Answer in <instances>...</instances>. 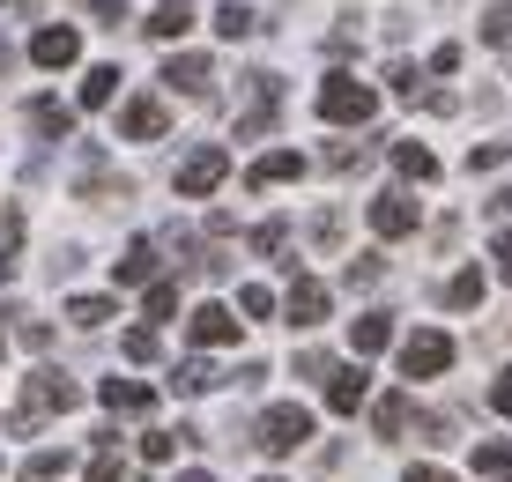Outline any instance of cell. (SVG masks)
Listing matches in <instances>:
<instances>
[{
    "instance_id": "cell-32",
    "label": "cell",
    "mask_w": 512,
    "mask_h": 482,
    "mask_svg": "<svg viewBox=\"0 0 512 482\" xmlns=\"http://www.w3.org/2000/svg\"><path fill=\"white\" fill-rule=\"evenodd\" d=\"M179 312V282H149V319H171Z\"/></svg>"
},
{
    "instance_id": "cell-28",
    "label": "cell",
    "mask_w": 512,
    "mask_h": 482,
    "mask_svg": "<svg viewBox=\"0 0 512 482\" xmlns=\"http://www.w3.org/2000/svg\"><path fill=\"white\" fill-rule=\"evenodd\" d=\"M119 349H127V364H156V349H164V342H156V327H134Z\"/></svg>"
},
{
    "instance_id": "cell-27",
    "label": "cell",
    "mask_w": 512,
    "mask_h": 482,
    "mask_svg": "<svg viewBox=\"0 0 512 482\" xmlns=\"http://www.w3.org/2000/svg\"><path fill=\"white\" fill-rule=\"evenodd\" d=\"M67 319H75V327H104V319H112V297H75Z\"/></svg>"
},
{
    "instance_id": "cell-43",
    "label": "cell",
    "mask_w": 512,
    "mask_h": 482,
    "mask_svg": "<svg viewBox=\"0 0 512 482\" xmlns=\"http://www.w3.org/2000/svg\"><path fill=\"white\" fill-rule=\"evenodd\" d=\"M268 482H275V475H268Z\"/></svg>"
},
{
    "instance_id": "cell-13",
    "label": "cell",
    "mask_w": 512,
    "mask_h": 482,
    "mask_svg": "<svg viewBox=\"0 0 512 482\" xmlns=\"http://www.w3.org/2000/svg\"><path fill=\"white\" fill-rule=\"evenodd\" d=\"M297 171H305V156H297V149H268L253 171H245V186H253V193H260V186H290Z\"/></svg>"
},
{
    "instance_id": "cell-2",
    "label": "cell",
    "mask_w": 512,
    "mask_h": 482,
    "mask_svg": "<svg viewBox=\"0 0 512 482\" xmlns=\"http://www.w3.org/2000/svg\"><path fill=\"white\" fill-rule=\"evenodd\" d=\"M372 112H379L372 82H357V75H327L320 82V119H334V127H364Z\"/></svg>"
},
{
    "instance_id": "cell-29",
    "label": "cell",
    "mask_w": 512,
    "mask_h": 482,
    "mask_svg": "<svg viewBox=\"0 0 512 482\" xmlns=\"http://www.w3.org/2000/svg\"><path fill=\"white\" fill-rule=\"evenodd\" d=\"M379 275H386V260H379V253H357V260H349V290H372Z\"/></svg>"
},
{
    "instance_id": "cell-22",
    "label": "cell",
    "mask_w": 512,
    "mask_h": 482,
    "mask_svg": "<svg viewBox=\"0 0 512 482\" xmlns=\"http://www.w3.org/2000/svg\"><path fill=\"white\" fill-rule=\"evenodd\" d=\"M446 305H453V312H475V305H483V267H461V275L446 282Z\"/></svg>"
},
{
    "instance_id": "cell-1",
    "label": "cell",
    "mask_w": 512,
    "mask_h": 482,
    "mask_svg": "<svg viewBox=\"0 0 512 482\" xmlns=\"http://www.w3.org/2000/svg\"><path fill=\"white\" fill-rule=\"evenodd\" d=\"M82 401V386L75 379H60V371H30V386H23V401H15V416H8V431L15 438H30L45 423V408H75Z\"/></svg>"
},
{
    "instance_id": "cell-20",
    "label": "cell",
    "mask_w": 512,
    "mask_h": 482,
    "mask_svg": "<svg viewBox=\"0 0 512 482\" xmlns=\"http://www.w3.org/2000/svg\"><path fill=\"white\" fill-rule=\"evenodd\" d=\"M394 171H401V178H416V186H423V178H438V156L423 149V141H394Z\"/></svg>"
},
{
    "instance_id": "cell-21",
    "label": "cell",
    "mask_w": 512,
    "mask_h": 482,
    "mask_svg": "<svg viewBox=\"0 0 512 482\" xmlns=\"http://www.w3.org/2000/svg\"><path fill=\"white\" fill-rule=\"evenodd\" d=\"M119 282H127V290H134V282H156V245L149 238H134L127 253H119Z\"/></svg>"
},
{
    "instance_id": "cell-38",
    "label": "cell",
    "mask_w": 512,
    "mask_h": 482,
    "mask_svg": "<svg viewBox=\"0 0 512 482\" xmlns=\"http://www.w3.org/2000/svg\"><path fill=\"white\" fill-rule=\"evenodd\" d=\"M490 260H498V275L512 282V230H498V245H490Z\"/></svg>"
},
{
    "instance_id": "cell-3",
    "label": "cell",
    "mask_w": 512,
    "mask_h": 482,
    "mask_svg": "<svg viewBox=\"0 0 512 482\" xmlns=\"http://www.w3.org/2000/svg\"><path fill=\"white\" fill-rule=\"evenodd\" d=\"M223 178H231V149H223V141H201V149L179 164V201H208Z\"/></svg>"
},
{
    "instance_id": "cell-36",
    "label": "cell",
    "mask_w": 512,
    "mask_h": 482,
    "mask_svg": "<svg viewBox=\"0 0 512 482\" xmlns=\"http://www.w3.org/2000/svg\"><path fill=\"white\" fill-rule=\"evenodd\" d=\"M490 408H498V416H512V364L498 371V386H490Z\"/></svg>"
},
{
    "instance_id": "cell-8",
    "label": "cell",
    "mask_w": 512,
    "mask_h": 482,
    "mask_svg": "<svg viewBox=\"0 0 512 482\" xmlns=\"http://www.w3.org/2000/svg\"><path fill=\"white\" fill-rule=\"evenodd\" d=\"M186 334H193V342H201V349H223V342H238V319L223 312V305H193Z\"/></svg>"
},
{
    "instance_id": "cell-15",
    "label": "cell",
    "mask_w": 512,
    "mask_h": 482,
    "mask_svg": "<svg viewBox=\"0 0 512 482\" xmlns=\"http://www.w3.org/2000/svg\"><path fill=\"white\" fill-rule=\"evenodd\" d=\"M119 134H127V141H156V134H164V104H156V97H134L127 112H119Z\"/></svg>"
},
{
    "instance_id": "cell-41",
    "label": "cell",
    "mask_w": 512,
    "mask_h": 482,
    "mask_svg": "<svg viewBox=\"0 0 512 482\" xmlns=\"http://www.w3.org/2000/svg\"><path fill=\"white\" fill-rule=\"evenodd\" d=\"M8 275H15V260H8V253H0V282H8Z\"/></svg>"
},
{
    "instance_id": "cell-25",
    "label": "cell",
    "mask_w": 512,
    "mask_h": 482,
    "mask_svg": "<svg viewBox=\"0 0 512 482\" xmlns=\"http://www.w3.org/2000/svg\"><path fill=\"white\" fill-rule=\"evenodd\" d=\"M112 97H119V67H90V75H82V104L97 112V104H112Z\"/></svg>"
},
{
    "instance_id": "cell-4",
    "label": "cell",
    "mask_w": 512,
    "mask_h": 482,
    "mask_svg": "<svg viewBox=\"0 0 512 482\" xmlns=\"http://www.w3.org/2000/svg\"><path fill=\"white\" fill-rule=\"evenodd\" d=\"M297 445H312V416L297 401H275L260 416V453H297Z\"/></svg>"
},
{
    "instance_id": "cell-7",
    "label": "cell",
    "mask_w": 512,
    "mask_h": 482,
    "mask_svg": "<svg viewBox=\"0 0 512 482\" xmlns=\"http://www.w3.org/2000/svg\"><path fill=\"white\" fill-rule=\"evenodd\" d=\"M282 312H290V327H320V319H327V282L297 275V282H290V297H282Z\"/></svg>"
},
{
    "instance_id": "cell-26",
    "label": "cell",
    "mask_w": 512,
    "mask_h": 482,
    "mask_svg": "<svg viewBox=\"0 0 512 482\" xmlns=\"http://www.w3.org/2000/svg\"><path fill=\"white\" fill-rule=\"evenodd\" d=\"M216 30H223V38H245V30H253V8H245V0H223V8H216Z\"/></svg>"
},
{
    "instance_id": "cell-16",
    "label": "cell",
    "mask_w": 512,
    "mask_h": 482,
    "mask_svg": "<svg viewBox=\"0 0 512 482\" xmlns=\"http://www.w3.org/2000/svg\"><path fill=\"white\" fill-rule=\"evenodd\" d=\"M141 30H149L156 45H179L186 30H193V15H186V0H164V8H156V15H149V23H141Z\"/></svg>"
},
{
    "instance_id": "cell-19",
    "label": "cell",
    "mask_w": 512,
    "mask_h": 482,
    "mask_svg": "<svg viewBox=\"0 0 512 482\" xmlns=\"http://www.w3.org/2000/svg\"><path fill=\"white\" fill-rule=\"evenodd\" d=\"M409 416H416L409 394H379V408H372V431H379V438H401V431H409Z\"/></svg>"
},
{
    "instance_id": "cell-31",
    "label": "cell",
    "mask_w": 512,
    "mask_h": 482,
    "mask_svg": "<svg viewBox=\"0 0 512 482\" xmlns=\"http://www.w3.org/2000/svg\"><path fill=\"white\" fill-rule=\"evenodd\" d=\"M30 482H52V475H67V453H52V445H45V453H30V468H23Z\"/></svg>"
},
{
    "instance_id": "cell-9",
    "label": "cell",
    "mask_w": 512,
    "mask_h": 482,
    "mask_svg": "<svg viewBox=\"0 0 512 482\" xmlns=\"http://www.w3.org/2000/svg\"><path fill=\"white\" fill-rule=\"evenodd\" d=\"M372 230H379V238H409V230H416V201H409V193H379V201H372Z\"/></svg>"
},
{
    "instance_id": "cell-35",
    "label": "cell",
    "mask_w": 512,
    "mask_h": 482,
    "mask_svg": "<svg viewBox=\"0 0 512 482\" xmlns=\"http://www.w3.org/2000/svg\"><path fill=\"white\" fill-rule=\"evenodd\" d=\"M282 238H290L282 223H260V230H253V253H282Z\"/></svg>"
},
{
    "instance_id": "cell-24",
    "label": "cell",
    "mask_w": 512,
    "mask_h": 482,
    "mask_svg": "<svg viewBox=\"0 0 512 482\" xmlns=\"http://www.w3.org/2000/svg\"><path fill=\"white\" fill-rule=\"evenodd\" d=\"M475 475H512V438H483L475 445Z\"/></svg>"
},
{
    "instance_id": "cell-40",
    "label": "cell",
    "mask_w": 512,
    "mask_h": 482,
    "mask_svg": "<svg viewBox=\"0 0 512 482\" xmlns=\"http://www.w3.org/2000/svg\"><path fill=\"white\" fill-rule=\"evenodd\" d=\"M409 482H453L446 468H409Z\"/></svg>"
},
{
    "instance_id": "cell-5",
    "label": "cell",
    "mask_w": 512,
    "mask_h": 482,
    "mask_svg": "<svg viewBox=\"0 0 512 482\" xmlns=\"http://www.w3.org/2000/svg\"><path fill=\"white\" fill-rule=\"evenodd\" d=\"M446 364H453V342H446L438 327H423V334L401 342V371H409V379H438Z\"/></svg>"
},
{
    "instance_id": "cell-39",
    "label": "cell",
    "mask_w": 512,
    "mask_h": 482,
    "mask_svg": "<svg viewBox=\"0 0 512 482\" xmlns=\"http://www.w3.org/2000/svg\"><path fill=\"white\" fill-rule=\"evenodd\" d=\"M90 482H119V460H112V453H97V460H90Z\"/></svg>"
},
{
    "instance_id": "cell-30",
    "label": "cell",
    "mask_w": 512,
    "mask_h": 482,
    "mask_svg": "<svg viewBox=\"0 0 512 482\" xmlns=\"http://www.w3.org/2000/svg\"><path fill=\"white\" fill-rule=\"evenodd\" d=\"M483 45H512V0H505V8H490V15H483Z\"/></svg>"
},
{
    "instance_id": "cell-11",
    "label": "cell",
    "mask_w": 512,
    "mask_h": 482,
    "mask_svg": "<svg viewBox=\"0 0 512 482\" xmlns=\"http://www.w3.org/2000/svg\"><path fill=\"white\" fill-rule=\"evenodd\" d=\"M364 364H342V371H327V408L334 416H357V401H364Z\"/></svg>"
},
{
    "instance_id": "cell-10",
    "label": "cell",
    "mask_w": 512,
    "mask_h": 482,
    "mask_svg": "<svg viewBox=\"0 0 512 482\" xmlns=\"http://www.w3.org/2000/svg\"><path fill=\"white\" fill-rule=\"evenodd\" d=\"M97 401L112 408V416H149V408H156V394H149L141 379H104V386H97Z\"/></svg>"
},
{
    "instance_id": "cell-18",
    "label": "cell",
    "mask_w": 512,
    "mask_h": 482,
    "mask_svg": "<svg viewBox=\"0 0 512 482\" xmlns=\"http://www.w3.org/2000/svg\"><path fill=\"white\" fill-rule=\"evenodd\" d=\"M30 127H38L45 141H67V134H75V112H67L60 97H38V104H30Z\"/></svg>"
},
{
    "instance_id": "cell-12",
    "label": "cell",
    "mask_w": 512,
    "mask_h": 482,
    "mask_svg": "<svg viewBox=\"0 0 512 482\" xmlns=\"http://www.w3.org/2000/svg\"><path fill=\"white\" fill-rule=\"evenodd\" d=\"M164 82H171V89H186V97H201V89L216 82V67H208L201 52H171V60H164Z\"/></svg>"
},
{
    "instance_id": "cell-14",
    "label": "cell",
    "mask_w": 512,
    "mask_h": 482,
    "mask_svg": "<svg viewBox=\"0 0 512 482\" xmlns=\"http://www.w3.org/2000/svg\"><path fill=\"white\" fill-rule=\"evenodd\" d=\"M245 89H253V112L238 119V134L253 141V134H268V127H275V75H245Z\"/></svg>"
},
{
    "instance_id": "cell-6",
    "label": "cell",
    "mask_w": 512,
    "mask_h": 482,
    "mask_svg": "<svg viewBox=\"0 0 512 482\" xmlns=\"http://www.w3.org/2000/svg\"><path fill=\"white\" fill-rule=\"evenodd\" d=\"M30 60H38L45 75H60V67H75V60H82V38H75L67 23H45L38 38H30Z\"/></svg>"
},
{
    "instance_id": "cell-37",
    "label": "cell",
    "mask_w": 512,
    "mask_h": 482,
    "mask_svg": "<svg viewBox=\"0 0 512 482\" xmlns=\"http://www.w3.org/2000/svg\"><path fill=\"white\" fill-rule=\"evenodd\" d=\"M82 8H90V15H104V23H112V30L127 23V0H82Z\"/></svg>"
},
{
    "instance_id": "cell-17",
    "label": "cell",
    "mask_w": 512,
    "mask_h": 482,
    "mask_svg": "<svg viewBox=\"0 0 512 482\" xmlns=\"http://www.w3.org/2000/svg\"><path fill=\"white\" fill-rule=\"evenodd\" d=\"M386 342H394V319H386V312L349 319V349H357V356H372V349H386Z\"/></svg>"
},
{
    "instance_id": "cell-42",
    "label": "cell",
    "mask_w": 512,
    "mask_h": 482,
    "mask_svg": "<svg viewBox=\"0 0 512 482\" xmlns=\"http://www.w3.org/2000/svg\"><path fill=\"white\" fill-rule=\"evenodd\" d=\"M179 482H208V475H201V468H186V475H179Z\"/></svg>"
},
{
    "instance_id": "cell-23",
    "label": "cell",
    "mask_w": 512,
    "mask_h": 482,
    "mask_svg": "<svg viewBox=\"0 0 512 482\" xmlns=\"http://www.w3.org/2000/svg\"><path fill=\"white\" fill-rule=\"evenodd\" d=\"M171 386H179V394H208V386H216V364H208V356H186V364L171 371Z\"/></svg>"
},
{
    "instance_id": "cell-34",
    "label": "cell",
    "mask_w": 512,
    "mask_h": 482,
    "mask_svg": "<svg viewBox=\"0 0 512 482\" xmlns=\"http://www.w3.org/2000/svg\"><path fill=\"white\" fill-rule=\"evenodd\" d=\"M238 312H245V319H268V312H275V297L260 290V282H245V290H238Z\"/></svg>"
},
{
    "instance_id": "cell-33",
    "label": "cell",
    "mask_w": 512,
    "mask_h": 482,
    "mask_svg": "<svg viewBox=\"0 0 512 482\" xmlns=\"http://www.w3.org/2000/svg\"><path fill=\"white\" fill-rule=\"evenodd\" d=\"M512 156V141H483V149H468V171H498Z\"/></svg>"
}]
</instances>
